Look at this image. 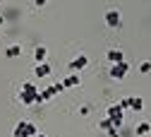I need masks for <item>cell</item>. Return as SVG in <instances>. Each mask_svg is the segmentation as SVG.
Returning a JSON list of instances; mask_svg holds the SVG:
<instances>
[{
    "instance_id": "6da1fadb",
    "label": "cell",
    "mask_w": 151,
    "mask_h": 137,
    "mask_svg": "<svg viewBox=\"0 0 151 137\" xmlns=\"http://www.w3.org/2000/svg\"><path fill=\"white\" fill-rule=\"evenodd\" d=\"M106 118L110 120V125L115 128V130H120V128L125 125V111H122L118 104H113V106H108V111H106Z\"/></svg>"
},
{
    "instance_id": "7a4b0ae2",
    "label": "cell",
    "mask_w": 151,
    "mask_h": 137,
    "mask_svg": "<svg viewBox=\"0 0 151 137\" xmlns=\"http://www.w3.org/2000/svg\"><path fill=\"white\" fill-rule=\"evenodd\" d=\"M36 96H39V89H36V84L24 82V84H22V91H19V101H22L24 106H34V104H36Z\"/></svg>"
},
{
    "instance_id": "3957f363",
    "label": "cell",
    "mask_w": 151,
    "mask_h": 137,
    "mask_svg": "<svg viewBox=\"0 0 151 137\" xmlns=\"http://www.w3.org/2000/svg\"><path fill=\"white\" fill-rule=\"evenodd\" d=\"M36 135H39V130H36V125L29 123V120H19L14 125V130H12V137H36Z\"/></svg>"
},
{
    "instance_id": "277c9868",
    "label": "cell",
    "mask_w": 151,
    "mask_h": 137,
    "mask_svg": "<svg viewBox=\"0 0 151 137\" xmlns=\"http://www.w3.org/2000/svg\"><path fill=\"white\" fill-rule=\"evenodd\" d=\"M127 72H129V65H127V60H122V63H118V65H110V77L113 80H125L127 77Z\"/></svg>"
},
{
    "instance_id": "5b68a950",
    "label": "cell",
    "mask_w": 151,
    "mask_h": 137,
    "mask_svg": "<svg viewBox=\"0 0 151 137\" xmlns=\"http://www.w3.org/2000/svg\"><path fill=\"white\" fill-rule=\"evenodd\" d=\"M106 24H108L110 29H120V27H122L120 12H118V10H108V12H106Z\"/></svg>"
},
{
    "instance_id": "8992f818",
    "label": "cell",
    "mask_w": 151,
    "mask_h": 137,
    "mask_svg": "<svg viewBox=\"0 0 151 137\" xmlns=\"http://www.w3.org/2000/svg\"><path fill=\"white\" fill-rule=\"evenodd\" d=\"M86 65H89V58H86L84 53H79V55H77V58H74V60L67 65V67H70V72H74V75H77V72H82Z\"/></svg>"
},
{
    "instance_id": "52a82bcc",
    "label": "cell",
    "mask_w": 151,
    "mask_h": 137,
    "mask_svg": "<svg viewBox=\"0 0 151 137\" xmlns=\"http://www.w3.org/2000/svg\"><path fill=\"white\" fill-rule=\"evenodd\" d=\"M106 58H108V63H110V65H118V63L125 60V53H122L120 48H110V51L106 53Z\"/></svg>"
},
{
    "instance_id": "ba28073f",
    "label": "cell",
    "mask_w": 151,
    "mask_h": 137,
    "mask_svg": "<svg viewBox=\"0 0 151 137\" xmlns=\"http://www.w3.org/2000/svg\"><path fill=\"white\" fill-rule=\"evenodd\" d=\"M79 82H82V80H79V75H74V72H70V75L65 77V80L60 82V84H63L65 89H72V87H79Z\"/></svg>"
},
{
    "instance_id": "9c48e42d",
    "label": "cell",
    "mask_w": 151,
    "mask_h": 137,
    "mask_svg": "<svg viewBox=\"0 0 151 137\" xmlns=\"http://www.w3.org/2000/svg\"><path fill=\"white\" fill-rule=\"evenodd\" d=\"M46 55H48V48H46V46H36V48H34V60H36V65L46 63Z\"/></svg>"
},
{
    "instance_id": "30bf717a",
    "label": "cell",
    "mask_w": 151,
    "mask_h": 137,
    "mask_svg": "<svg viewBox=\"0 0 151 137\" xmlns=\"http://www.w3.org/2000/svg\"><path fill=\"white\" fill-rule=\"evenodd\" d=\"M19 55H22V46L19 43H12V46L5 48V58H19Z\"/></svg>"
},
{
    "instance_id": "8fae6325",
    "label": "cell",
    "mask_w": 151,
    "mask_h": 137,
    "mask_svg": "<svg viewBox=\"0 0 151 137\" xmlns=\"http://www.w3.org/2000/svg\"><path fill=\"white\" fill-rule=\"evenodd\" d=\"M34 75L39 77V80H41V77H48V75H50V65H48V63H41V65H36Z\"/></svg>"
},
{
    "instance_id": "7c38bea8",
    "label": "cell",
    "mask_w": 151,
    "mask_h": 137,
    "mask_svg": "<svg viewBox=\"0 0 151 137\" xmlns=\"http://www.w3.org/2000/svg\"><path fill=\"white\" fill-rule=\"evenodd\" d=\"M129 108L132 111H142L144 108V101L139 99V96H132V99H129Z\"/></svg>"
},
{
    "instance_id": "4fadbf2b",
    "label": "cell",
    "mask_w": 151,
    "mask_h": 137,
    "mask_svg": "<svg viewBox=\"0 0 151 137\" xmlns=\"http://www.w3.org/2000/svg\"><path fill=\"white\" fill-rule=\"evenodd\" d=\"M149 130H151V125H149L146 120H142V123L137 125V130H134V132H137L139 137H144V135H149Z\"/></svg>"
},
{
    "instance_id": "5bb4252c",
    "label": "cell",
    "mask_w": 151,
    "mask_h": 137,
    "mask_svg": "<svg viewBox=\"0 0 151 137\" xmlns=\"http://www.w3.org/2000/svg\"><path fill=\"white\" fill-rule=\"evenodd\" d=\"M99 128H101V130H106V132H108V130H115V128L110 125V120H108V118H103V120L99 123Z\"/></svg>"
},
{
    "instance_id": "9a60e30c",
    "label": "cell",
    "mask_w": 151,
    "mask_h": 137,
    "mask_svg": "<svg viewBox=\"0 0 151 137\" xmlns=\"http://www.w3.org/2000/svg\"><path fill=\"white\" fill-rule=\"evenodd\" d=\"M149 70H151V63H149V60H144V63L139 65V72H142V75H149Z\"/></svg>"
},
{
    "instance_id": "2e32d148",
    "label": "cell",
    "mask_w": 151,
    "mask_h": 137,
    "mask_svg": "<svg viewBox=\"0 0 151 137\" xmlns=\"http://www.w3.org/2000/svg\"><path fill=\"white\" fill-rule=\"evenodd\" d=\"M118 106H120V108H122V111H127V108H129V99H122V101H120V104H118Z\"/></svg>"
},
{
    "instance_id": "e0dca14e",
    "label": "cell",
    "mask_w": 151,
    "mask_h": 137,
    "mask_svg": "<svg viewBox=\"0 0 151 137\" xmlns=\"http://www.w3.org/2000/svg\"><path fill=\"white\" fill-rule=\"evenodd\" d=\"M89 113H91V108H89V106H86V104H84V106H82V108H79V115H89Z\"/></svg>"
},
{
    "instance_id": "ac0fdd59",
    "label": "cell",
    "mask_w": 151,
    "mask_h": 137,
    "mask_svg": "<svg viewBox=\"0 0 151 137\" xmlns=\"http://www.w3.org/2000/svg\"><path fill=\"white\" fill-rule=\"evenodd\" d=\"M53 89H55V94H60V91H65V87L58 82V84H53Z\"/></svg>"
},
{
    "instance_id": "d6986e66",
    "label": "cell",
    "mask_w": 151,
    "mask_h": 137,
    "mask_svg": "<svg viewBox=\"0 0 151 137\" xmlns=\"http://www.w3.org/2000/svg\"><path fill=\"white\" fill-rule=\"evenodd\" d=\"M108 137H120V132L118 130H108Z\"/></svg>"
},
{
    "instance_id": "ffe728a7",
    "label": "cell",
    "mask_w": 151,
    "mask_h": 137,
    "mask_svg": "<svg viewBox=\"0 0 151 137\" xmlns=\"http://www.w3.org/2000/svg\"><path fill=\"white\" fill-rule=\"evenodd\" d=\"M3 24H5V17H0V27H3Z\"/></svg>"
},
{
    "instance_id": "44dd1931",
    "label": "cell",
    "mask_w": 151,
    "mask_h": 137,
    "mask_svg": "<svg viewBox=\"0 0 151 137\" xmlns=\"http://www.w3.org/2000/svg\"><path fill=\"white\" fill-rule=\"evenodd\" d=\"M36 137H48V135H43V132H39V135H36Z\"/></svg>"
}]
</instances>
